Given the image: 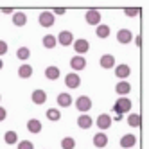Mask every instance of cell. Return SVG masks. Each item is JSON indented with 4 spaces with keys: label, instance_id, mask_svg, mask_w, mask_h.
Returning a JSON list of instances; mask_svg holds the SVG:
<instances>
[{
    "label": "cell",
    "instance_id": "6da1fadb",
    "mask_svg": "<svg viewBox=\"0 0 149 149\" xmlns=\"http://www.w3.org/2000/svg\"><path fill=\"white\" fill-rule=\"evenodd\" d=\"M130 110H131V101L127 97H119L115 101V104H113V111H115L117 117H122L124 113H127Z\"/></svg>",
    "mask_w": 149,
    "mask_h": 149
},
{
    "label": "cell",
    "instance_id": "7a4b0ae2",
    "mask_svg": "<svg viewBox=\"0 0 149 149\" xmlns=\"http://www.w3.org/2000/svg\"><path fill=\"white\" fill-rule=\"evenodd\" d=\"M76 108L81 111V113H86L92 110V99L88 97V95H81V97H77L76 101Z\"/></svg>",
    "mask_w": 149,
    "mask_h": 149
},
{
    "label": "cell",
    "instance_id": "3957f363",
    "mask_svg": "<svg viewBox=\"0 0 149 149\" xmlns=\"http://www.w3.org/2000/svg\"><path fill=\"white\" fill-rule=\"evenodd\" d=\"M40 25L41 27H52L56 24V18H54V15H52V11H43V13H40Z\"/></svg>",
    "mask_w": 149,
    "mask_h": 149
},
{
    "label": "cell",
    "instance_id": "277c9868",
    "mask_svg": "<svg viewBox=\"0 0 149 149\" xmlns=\"http://www.w3.org/2000/svg\"><path fill=\"white\" fill-rule=\"evenodd\" d=\"M56 41L61 43L63 47H68V45L74 43V34L70 33V31H61V33L58 34V38H56Z\"/></svg>",
    "mask_w": 149,
    "mask_h": 149
},
{
    "label": "cell",
    "instance_id": "5b68a950",
    "mask_svg": "<svg viewBox=\"0 0 149 149\" xmlns=\"http://www.w3.org/2000/svg\"><path fill=\"white\" fill-rule=\"evenodd\" d=\"M74 50L77 52V56L79 54H84V52H88L90 49V43H88V40H84V38H79V40H74Z\"/></svg>",
    "mask_w": 149,
    "mask_h": 149
},
{
    "label": "cell",
    "instance_id": "8992f818",
    "mask_svg": "<svg viewBox=\"0 0 149 149\" xmlns=\"http://www.w3.org/2000/svg\"><path fill=\"white\" fill-rule=\"evenodd\" d=\"M111 117L108 115V113H101L99 117H97V127H99V130H110V127H111Z\"/></svg>",
    "mask_w": 149,
    "mask_h": 149
},
{
    "label": "cell",
    "instance_id": "52a82bcc",
    "mask_svg": "<svg viewBox=\"0 0 149 149\" xmlns=\"http://www.w3.org/2000/svg\"><path fill=\"white\" fill-rule=\"evenodd\" d=\"M86 24L88 25H99L101 24V13L97 11V9H90V11H86Z\"/></svg>",
    "mask_w": 149,
    "mask_h": 149
},
{
    "label": "cell",
    "instance_id": "ba28073f",
    "mask_svg": "<svg viewBox=\"0 0 149 149\" xmlns=\"http://www.w3.org/2000/svg\"><path fill=\"white\" fill-rule=\"evenodd\" d=\"M65 84L68 88H79V84H81V77L77 76L76 72H70L65 76Z\"/></svg>",
    "mask_w": 149,
    "mask_h": 149
},
{
    "label": "cell",
    "instance_id": "9c48e42d",
    "mask_svg": "<svg viewBox=\"0 0 149 149\" xmlns=\"http://www.w3.org/2000/svg\"><path fill=\"white\" fill-rule=\"evenodd\" d=\"M133 40V33L130 29H119V33H117V41L119 43H130V41Z\"/></svg>",
    "mask_w": 149,
    "mask_h": 149
},
{
    "label": "cell",
    "instance_id": "30bf717a",
    "mask_svg": "<svg viewBox=\"0 0 149 149\" xmlns=\"http://www.w3.org/2000/svg\"><path fill=\"white\" fill-rule=\"evenodd\" d=\"M70 67H72L74 70H77V72H79V70H84V68H86V59H84L83 56H77V54H76V56L70 59Z\"/></svg>",
    "mask_w": 149,
    "mask_h": 149
},
{
    "label": "cell",
    "instance_id": "8fae6325",
    "mask_svg": "<svg viewBox=\"0 0 149 149\" xmlns=\"http://www.w3.org/2000/svg\"><path fill=\"white\" fill-rule=\"evenodd\" d=\"M135 144H136V136L131 135V133H126V135L120 138V147H124V149L135 147Z\"/></svg>",
    "mask_w": 149,
    "mask_h": 149
},
{
    "label": "cell",
    "instance_id": "7c38bea8",
    "mask_svg": "<svg viewBox=\"0 0 149 149\" xmlns=\"http://www.w3.org/2000/svg\"><path fill=\"white\" fill-rule=\"evenodd\" d=\"M130 74H131V68L127 67V65H124V63H122V65H115V76L119 77V79L124 81Z\"/></svg>",
    "mask_w": 149,
    "mask_h": 149
},
{
    "label": "cell",
    "instance_id": "4fadbf2b",
    "mask_svg": "<svg viewBox=\"0 0 149 149\" xmlns=\"http://www.w3.org/2000/svg\"><path fill=\"white\" fill-rule=\"evenodd\" d=\"M31 99H33V102L34 104H45V101H47V93H45V90H34L33 92V95H31Z\"/></svg>",
    "mask_w": 149,
    "mask_h": 149
},
{
    "label": "cell",
    "instance_id": "5bb4252c",
    "mask_svg": "<svg viewBox=\"0 0 149 149\" xmlns=\"http://www.w3.org/2000/svg\"><path fill=\"white\" fill-rule=\"evenodd\" d=\"M115 92L120 95V97H124V95H127L131 92V84L127 83V81H119L117 83V86H115Z\"/></svg>",
    "mask_w": 149,
    "mask_h": 149
},
{
    "label": "cell",
    "instance_id": "9a60e30c",
    "mask_svg": "<svg viewBox=\"0 0 149 149\" xmlns=\"http://www.w3.org/2000/svg\"><path fill=\"white\" fill-rule=\"evenodd\" d=\"M93 146L99 147V149L108 146V136H106V133H95L93 135Z\"/></svg>",
    "mask_w": 149,
    "mask_h": 149
},
{
    "label": "cell",
    "instance_id": "2e32d148",
    "mask_svg": "<svg viewBox=\"0 0 149 149\" xmlns=\"http://www.w3.org/2000/svg\"><path fill=\"white\" fill-rule=\"evenodd\" d=\"M13 24H15L16 27H24V25L27 24V16H25V13H22V11H15V13H13Z\"/></svg>",
    "mask_w": 149,
    "mask_h": 149
},
{
    "label": "cell",
    "instance_id": "e0dca14e",
    "mask_svg": "<svg viewBox=\"0 0 149 149\" xmlns=\"http://www.w3.org/2000/svg\"><path fill=\"white\" fill-rule=\"evenodd\" d=\"M77 126L81 127V130H88V127H92V117L83 113L81 117H77Z\"/></svg>",
    "mask_w": 149,
    "mask_h": 149
},
{
    "label": "cell",
    "instance_id": "ac0fdd59",
    "mask_svg": "<svg viewBox=\"0 0 149 149\" xmlns=\"http://www.w3.org/2000/svg\"><path fill=\"white\" fill-rule=\"evenodd\" d=\"M101 67L102 68H113L115 67V58L111 56V54H104V56H101Z\"/></svg>",
    "mask_w": 149,
    "mask_h": 149
},
{
    "label": "cell",
    "instance_id": "d6986e66",
    "mask_svg": "<svg viewBox=\"0 0 149 149\" xmlns=\"http://www.w3.org/2000/svg\"><path fill=\"white\" fill-rule=\"evenodd\" d=\"M59 76H61V72H59L58 67H47V68H45V77H47V79L56 81Z\"/></svg>",
    "mask_w": 149,
    "mask_h": 149
},
{
    "label": "cell",
    "instance_id": "ffe728a7",
    "mask_svg": "<svg viewBox=\"0 0 149 149\" xmlns=\"http://www.w3.org/2000/svg\"><path fill=\"white\" fill-rule=\"evenodd\" d=\"M27 130H29V133H33V135L40 133V131H41V122H40L38 119H31V120L27 122Z\"/></svg>",
    "mask_w": 149,
    "mask_h": 149
},
{
    "label": "cell",
    "instance_id": "44dd1931",
    "mask_svg": "<svg viewBox=\"0 0 149 149\" xmlns=\"http://www.w3.org/2000/svg\"><path fill=\"white\" fill-rule=\"evenodd\" d=\"M18 76L22 77V79H29L31 76H33V67L31 65H20V68H18Z\"/></svg>",
    "mask_w": 149,
    "mask_h": 149
},
{
    "label": "cell",
    "instance_id": "7402d4cb",
    "mask_svg": "<svg viewBox=\"0 0 149 149\" xmlns=\"http://www.w3.org/2000/svg\"><path fill=\"white\" fill-rule=\"evenodd\" d=\"M56 101H58V104L61 106V108H68V106L72 104V97H70V93H59Z\"/></svg>",
    "mask_w": 149,
    "mask_h": 149
},
{
    "label": "cell",
    "instance_id": "603a6c76",
    "mask_svg": "<svg viewBox=\"0 0 149 149\" xmlns=\"http://www.w3.org/2000/svg\"><path fill=\"white\" fill-rule=\"evenodd\" d=\"M95 34H97V38H108L110 36V27L106 25V24H99L97 25V31H95Z\"/></svg>",
    "mask_w": 149,
    "mask_h": 149
},
{
    "label": "cell",
    "instance_id": "cb8c5ba5",
    "mask_svg": "<svg viewBox=\"0 0 149 149\" xmlns=\"http://www.w3.org/2000/svg\"><path fill=\"white\" fill-rule=\"evenodd\" d=\"M41 41H43V47H45V49H54V47L58 45L56 36H52V34H45Z\"/></svg>",
    "mask_w": 149,
    "mask_h": 149
},
{
    "label": "cell",
    "instance_id": "d4e9b609",
    "mask_svg": "<svg viewBox=\"0 0 149 149\" xmlns=\"http://www.w3.org/2000/svg\"><path fill=\"white\" fill-rule=\"evenodd\" d=\"M45 115H47V119H49V120H52V122H56V120H59V119H61V113H59V110H58V108H49Z\"/></svg>",
    "mask_w": 149,
    "mask_h": 149
},
{
    "label": "cell",
    "instance_id": "484cf974",
    "mask_svg": "<svg viewBox=\"0 0 149 149\" xmlns=\"http://www.w3.org/2000/svg\"><path fill=\"white\" fill-rule=\"evenodd\" d=\"M127 124H130L131 127H140V124H142L140 115H138V113H131L130 117H127Z\"/></svg>",
    "mask_w": 149,
    "mask_h": 149
},
{
    "label": "cell",
    "instance_id": "4316f807",
    "mask_svg": "<svg viewBox=\"0 0 149 149\" xmlns=\"http://www.w3.org/2000/svg\"><path fill=\"white\" fill-rule=\"evenodd\" d=\"M29 56H31V50H29L27 47H18V50H16V58H18L20 61L29 59Z\"/></svg>",
    "mask_w": 149,
    "mask_h": 149
},
{
    "label": "cell",
    "instance_id": "83f0119b",
    "mask_svg": "<svg viewBox=\"0 0 149 149\" xmlns=\"http://www.w3.org/2000/svg\"><path fill=\"white\" fill-rule=\"evenodd\" d=\"M4 142L9 144V146L16 144V142H18V135H16V131H7V133L4 135Z\"/></svg>",
    "mask_w": 149,
    "mask_h": 149
},
{
    "label": "cell",
    "instance_id": "f1b7e54d",
    "mask_svg": "<svg viewBox=\"0 0 149 149\" xmlns=\"http://www.w3.org/2000/svg\"><path fill=\"white\" fill-rule=\"evenodd\" d=\"M61 147L63 149H74V147H76V140H74L72 136H65L61 140Z\"/></svg>",
    "mask_w": 149,
    "mask_h": 149
},
{
    "label": "cell",
    "instance_id": "f546056e",
    "mask_svg": "<svg viewBox=\"0 0 149 149\" xmlns=\"http://www.w3.org/2000/svg\"><path fill=\"white\" fill-rule=\"evenodd\" d=\"M18 149H34V146H33V142H29V140H22L18 144Z\"/></svg>",
    "mask_w": 149,
    "mask_h": 149
},
{
    "label": "cell",
    "instance_id": "4dcf8cb0",
    "mask_svg": "<svg viewBox=\"0 0 149 149\" xmlns=\"http://www.w3.org/2000/svg\"><path fill=\"white\" fill-rule=\"evenodd\" d=\"M124 13H126L127 16H136L138 13H140V9H131V7H127V9H124Z\"/></svg>",
    "mask_w": 149,
    "mask_h": 149
},
{
    "label": "cell",
    "instance_id": "1f68e13d",
    "mask_svg": "<svg viewBox=\"0 0 149 149\" xmlns=\"http://www.w3.org/2000/svg\"><path fill=\"white\" fill-rule=\"evenodd\" d=\"M6 52H7V43L4 40H0V56H4Z\"/></svg>",
    "mask_w": 149,
    "mask_h": 149
},
{
    "label": "cell",
    "instance_id": "d6a6232c",
    "mask_svg": "<svg viewBox=\"0 0 149 149\" xmlns=\"http://www.w3.org/2000/svg\"><path fill=\"white\" fill-rule=\"evenodd\" d=\"M7 117V111H6V108H2V106H0V122H2L4 119Z\"/></svg>",
    "mask_w": 149,
    "mask_h": 149
},
{
    "label": "cell",
    "instance_id": "836d02e7",
    "mask_svg": "<svg viewBox=\"0 0 149 149\" xmlns=\"http://www.w3.org/2000/svg\"><path fill=\"white\" fill-rule=\"evenodd\" d=\"M135 43H136V47H142V36H140V34L135 38Z\"/></svg>",
    "mask_w": 149,
    "mask_h": 149
},
{
    "label": "cell",
    "instance_id": "e575fe53",
    "mask_svg": "<svg viewBox=\"0 0 149 149\" xmlns=\"http://www.w3.org/2000/svg\"><path fill=\"white\" fill-rule=\"evenodd\" d=\"M2 13H4V15H13L15 11H13L11 7H4V9H2Z\"/></svg>",
    "mask_w": 149,
    "mask_h": 149
},
{
    "label": "cell",
    "instance_id": "d590c367",
    "mask_svg": "<svg viewBox=\"0 0 149 149\" xmlns=\"http://www.w3.org/2000/svg\"><path fill=\"white\" fill-rule=\"evenodd\" d=\"M67 11L65 9H54V11H52V15H65Z\"/></svg>",
    "mask_w": 149,
    "mask_h": 149
},
{
    "label": "cell",
    "instance_id": "8d00e7d4",
    "mask_svg": "<svg viewBox=\"0 0 149 149\" xmlns=\"http://www.w3.org/2000/svg\"><path fill=\"white\" fill-rule=\"evenodd\" d=\"M2 67H4V61H2V59H0V70H2Z\"/></svg>",
    "mask_w": 149,
    "mask_h": 149
},
{
    "label": "cell",
    "instance_id": "74e56055",
    "mask_svg": "<svg viewBox=\"0 0 149 149\" xmlns=\"http://www.w3.org/2000/svg\"><path fill=\"white\" fill-rule=\"evenodd\" d=\"M0 99H2V95H0Z\"/></svg>",
    "mask_w": 149,
    "mask_h": 149
}]
</instances>
